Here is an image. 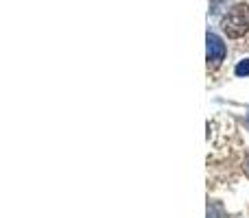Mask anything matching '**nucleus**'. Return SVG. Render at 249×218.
<instances>
[{
	"mask_svg": "<svg viewBox=\"0 0 249 218\" xmlns=\"http://www.w3.org/2000/svg\"><path fill=\"white\" fill-rule=\"evenodd\" d=\"M245 170H247V175H249V153H247V159H245Z\"/></svg>",
	"mask_w": 249,
	"mask_h": 218,
	"instance_id": "39448f33",
	"label": "nucleus"
},
{
	"mask_svg": "<svg viewBox=\"0 0 249 218\" xmlns=\"http://www.w3.org/2000/svg\"><path fill=\"white\" fill-rule=\"evenodd\" d=\"M225 52H228V48H225L223 39H221L219 35H214V33H208V37H206L208 66H219L221 61L225 59Z\"/></svg>",
	"mask_w": 249,
	"mask_h": 218,
	"instance_id": "f03ea898",
	"label": "nucleus"
},
{
	"mask_svg": "<svg viewBox=\"0 0 249 218\" xmlns=\"http://www.w3.org/2000/svg\"><path fill=\"white\" fill-rule=\"evenodd\" d=\"M208 218H225L223 205L219 201H208Z\"/></svg>",
	"mask_w": 249,
	"mask_h": 218,
	"instance_id": "7ed1b4c3",
	"label": "nucleus"
},
{
	"mask_svg": "<svg viewBox=\"0 0 249 218\" xmlns=\"http://www.w3.org/2000/svg\"><path fill=\"white\" fill-rule=\"evenodd\" d=\"M221 26L228 33V37H243L249 31V4H234L221 17Z\"/></svg>",
	"mask_w": 249,
	"mask_h": 218,
	"instance_id": "f257e3e1",
	"label": "nucleus"
},
{
	"mask_svg": "<svg viewBox=\"0 0 249 218\" xmlns=\"http://www.w3.org/2000/svg\"><path fill=\"white\" fill-rule=\"evenodd\" d=\"M247 127H249V116H247Z\"/></svg>",
	"mask_w": 249,
	"mask_h": 218,
	"instance_id": "423d86ee",
	"label": "nucleus"
},
{
	"mask_svg": "<svg viewBox=\"0 0 249 218\" xmlns=\"http://www.w3.org/2000/svg\"><path fill=\"white\" fill-rule=\"evenodd\" d=\"M234 72H236V77H249V59H243L241 64L234 68Z\"/></svg>",
	"mask_w": 249,
	"mask_h": 218,
	"instance_id": "20e7f679",
	"label": "nucleus"
}]
</instances>
